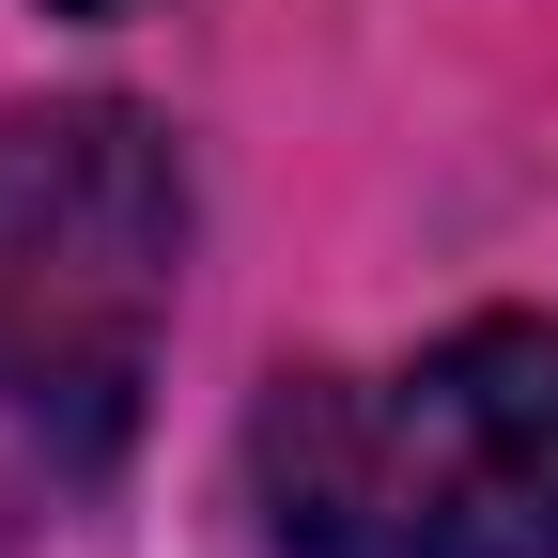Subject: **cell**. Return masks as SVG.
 Segmentation results:
<instances>
[{
	"label": "cell",
	"instance_id": "obj_3",
	"mask_svg": "<svg viewBox=\"0 0 558 558\" xmlns=\"http://www.w3.org/2000/svg\"><path fill=\"white\" fill-rule=\"evenodd\" d=\"M47 16H124V0H47Z\"/></svg>",
	"mask_w": 558,
	"mask_h": 558
},
{
	"label": "cell",
	"instance_id": "obj_2",
	"mask_svg": "<svg viewBox=\"0 0 558 558\" xmlns=\"http://www.w3.org/2000/svg\"><path fill=\"white\" fill-rule=\"evenodd\" d=\"M248 512L279 558H558V311H481L388 373H279Z\"/></svg>",
	"mask_w": 558,
	"mask_h": 558
},
{
	"label": "cell",
	"instance_id": "obj_1",
	"mask_svg": "<svg viewBox=\"0 0 558 558\" xmlns=\"http://www.w3.org/2000/svg\"><path fill=\"white\" fill-rule=\"evenodd\" d=\"M186 295V156L156 109H0V558L109 497Z\"/></svg>",
	"mask_w": 558,
	"mask_h": 558
}]
</instances>
